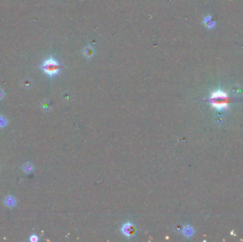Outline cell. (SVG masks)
Here are the masks:
<instances>
[{
  "label": "cell",
  "instance_id": "8",
  "mask_svg": "<svg viewBox=\"0 0 243 242\" xmlns=\"http://www.w3.org/2000/svg\"><path fill=\"white\" fill-rule=\"evenodd\" d=\"M30 241L32 242H36L38 241V237H37V236L36 235H32L30 237Z\"/></svg>",
  "mask_w": 243,
  "mask_h": 242
},
{
  "label": "cell",
  "instance_id": "2",
  "mask_svg": "<svg viewBox=\"0 0 243 242\" xmlns=\"http://www.w3.org/2000/svg\"><path fill=\"white\" fill-rule=\"evenodd\" d=\"M121 231L124 234V235L126 236L128 238L134 237L135 234V232H136L135 226H134L132 223H130V222H127V223L125 224V225L122 226Z\"/></svg>",
  "mask_w": 243,
  "mask_h": 242
},
{
  "label": "cell",
  "instance_id": "7",
  "mask_svg": "<svg viewBox=\"0 0 243 242\" xmlns=\"http://www.w3.org/2000/svg\"><path fill=\"white\" fill-rule=\"evenodd\" d=\"M7 121L6 119V118H4V116H0V127H4L7 125Z\"/></svg>",
  "mask_w": 243,
  "mask_h": 242
},
{
  "label": "cell",
  "instance_id": "3",
  "mask_svg": "<svg viewBox=\"0 0 243 242\" xmlns=\"http://www.w3.org/2000/svg\"><path fill=\"white\" fill-rule=\"evenodd\" d=\"M16 202L15 198L12 196H7L4 199V204L9 207H13L15 206Z\"/></svg>",
  "mask_w": 243,
  "mask_h": 242
},
{
  "label": "cell",
  "instance_id": "9",
  "mask_svg": "<svg viewBox=\"0 0 243 242\" xmlns=\"http://www.w3.org/2000/svg\"><path fill=\"white\" fill-rule=\"evenodd\" d=\"M4 92H3V91L1 90V89H0V99H2V98L4 97Z\"/></svg>",
  "mask_w": 243,
  "mask_h": 242
},
{
  "label": "cell",
  "instance_id": "5",
  "mask_svg": "<svg viewBox=\"0 0 243 242\" xmlns=\"http://www.w3.org/2000/svg\"><path fill=\"white\" fill-rule=\"evenodd\" d=\"M23 170L24 171V172L29 173H31V172L34 170V167H33V165H31V163H25L24 165H23Z\"/></svg>",
  "mask_w": 243,
  "mask_h": 242
},
{
  "label": "cell",
  "instance_id": "6",
  "mask_svg": "<svg viewBox=\"0 0 243 242\" xmlns=\"http://www.w3.org/2000/svg\"><path fill=\"white\" fill-rule=\"evenodd\" d=\"M193 229H192L191 227H190L187 226L183 229V234H184L186 237H190V236L193 234Z\"/></svg>",
  "mask_w": 243,
  "mask_h": 242
},
{
  "label": "cell",
  "instance_id": "1",
  "mask_svg": "<svg viewBox=\"0 0 243 242\" xmlns=\"http://www.w3.org/2000/svg\"><path fill=\"white\" fill-rule=\"evenodd\" d=\"M41 68H42L44 73L50 76L55 75L58 74L60 71V65L58 63L57 61L53 59V58H50L46 60L43 63Z\"/></svg>",
  "mask_w": 243,
  "mask_h": 242
},
{
  "label": "cell",
  "instance_id": "4",
  "mask_svg": "<svg viewBox=\"0 0 243 242\" xmlns=\"http://www.w3.org/2000/svg\"><path fill=\"white\" fill-rule=\"evenodd\" d=\"M83 53L87 58H92L94 55V49L90 46H87L83 50Z\"/></svg>",
  "mask_w": 243,
  "mask_h": 242
}]
</instances>
